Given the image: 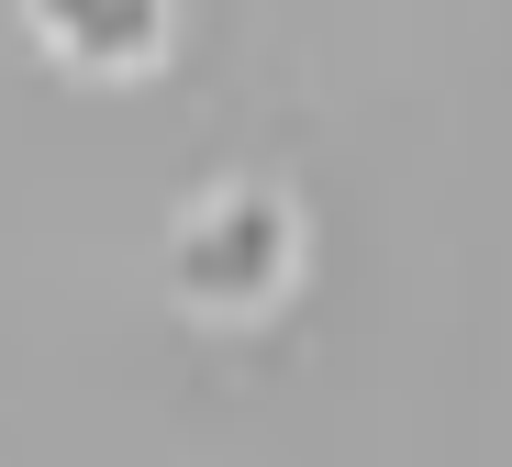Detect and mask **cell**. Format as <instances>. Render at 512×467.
<instances>
[{"label":"cell","instance_id":"obj_1","mask_svg":"<svg viewBox=\"0 0 512 467\" xmlns=\"http://www.w3.org/2000/svg\"><path fill=\"white\" fill-rule=\"evenodd\" d=\"M290 267H301V212L268 190V178H234V190H212L179 245H167V290H179L190 312L212 323H256L279 290H290Z\"/></svg>","mask_w":512,"mask_h":467},{"label":"cell","instance_id":"obj_2","mask_svg":"<svg viewBox=\"0 0 512 467\" xmlns=\"http://www.w3.org/2000/svg\"><path fill=\"white\" fill-rule=\"evenodd\" d=\"M34 45L78 78H145L167 56V0H23Z\"/></svg>","mask_w":512,"mask_h":467}]
</instances>
